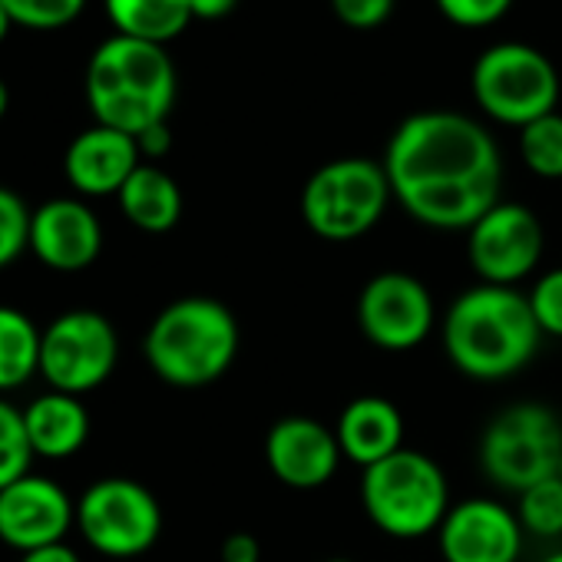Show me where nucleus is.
Here are the masks:
<instances>
[{"label": "nucleus", "mask_w": 562, "mask_h": 562, "mask_svg": "<svg viewBox=\"0 0 562 562\" xmlns=\"http://www.w3.org/2000/svg\"><path fill=\"white\" fill-rule=\"evenodd\" d=\"M384 172L404 212L437 232H467L503 189L496 139L476 120L450 110L407 116L384 153Z\"/></svg>", "instance_id": "nucleus-1"}, {"label": "nucleus", "mask_w": 562, "mask_h": 562, "mask_svg": "<svg viewBox=\"0 0 562 562\" xmlns=\"http://www.w3.org/2000/svg\"><path fill=\"white\" fill-rule=\"evenodd\" d=\"M450 364L483 384L519 374L539 351L542 331L519 289L473 285L447 308L440 325Z\"/></svg>", "instance_id": "nucleus-2"}, {"label": "nucleus", "mask_w": 562, "mask_h": 562, "mask_svg": "<svg viewBox=\"0 0 562 562\" xmlns=\"http://www.w3.org/2000/svg\"><path fill=\"white\" fill-rule=\"evenodd\" d=\"M83 90L100 126L136 139L143 130L169 120L176 103V67L166 47L116 34L93 50Z\"/></svg>", "instance_id": "nucleus-3"}, {"label": "nucleus", "mask_w": 562, "mask_h": 562, "mask_svg": "<svg viewBox=\"0 0 562 562\" xmlns=\"http://www.w3.org/2000/svg\"><path fill=\"white\" fill-rule=\"evenodd\" d=\"M241 331L235 315L205 295H186L166 305L143 341L146 364L172 387H209L235 364Z\"/></svg>", "instance_id": "nucleus-4"}, {"label": "nucleus", "mask_w": 562, "mask_h": 562, "mask_svg": "<svg viewBox=\"0 0 562 562\" xmlns=\"http://www.w3.org/2000/svg\"><path fill=\"white\" fill-rule=\"evenodd\" d=\"M361 506L391 539H420L437 532L450 513V486L437 460L401 447L361 476Z\"/></svg>", "instance_id": "nucleus-5"}, {"label": "nucleus", "mask_w": 562, "mask_h": 562, "mask_svg": "<svg viewBox=\"0 0 562 562\" xmlns=\"http://www.w3.org/2000/svg\"><path fill=\"white\" fill-rule=\"evenodd\" d=\"M394 199L384 162L348 156L312 172L302 189V218L325 241L368 235Z\"/></svg>", "instance_id": "nucleus-6"}, {"label": "nucleus", "mask_w": 562, "mask_h": 562, "mask_svg": "<svg viewBox=\"0 0 562 562\" xmlns=\"http://www.w3.org/2000/svg\"><path fill=\"white\" fill-rule=\"evenodd\" d=\"M562 420L539 401L503 407L480 437V467L506 493H522L559 473Z\"/></svg>", "instance_id": "nucleus-7"}, {"label": "nucleus", "mask_w": 562, "mask_h": 562, "mask_svg": "<svg viewBox=\"0 0 562 562\" xmlns=\"http://www.w3.org/2000/svg\"><path fill=\"white\" fill-rule=\"evenodd\" d=\"M470 90L490 120L522 130L539 116L555 113L559 74L536 47L506 41L476 57Z\"/></svg>", "instance_id": "nucleus-8"}, {"label": "nucleus", "mask_w": 562, "mask_h": 562, "mask_svg": "<svg viewBox=\"0 0 562 562\" xmlns=\"http://www.w3.org/2000/svg\"><path fill=\"white\" fill-rule=\"evenodd\" d=\"M77 529L97 552L110 559H133L156 546L162 532V509L139 480L103 476L77 499Z\"/></svg>", "instance_id": "nucleus-9"}, {"label": "nucleus", "mask_w": 562, "mask_h": 562, "mask_svg": "<svg viewBox=\"0 0 562 562\" xmlns=\"http://www.w3.org/2000/svg\"><path fill=\"white\" fill-rule=\"evenodd\" d=\"M120 361V338L106 315L77 308L64 312L44 328L41 341V374L50 391L90 394L110 381Z\"/></svg>", "instance_id": "nucleus-10"}, {"label": "nucleus", "mask_w": 562, "mask_h": 562, "mask_svg": "<svg viewBox=\"0 0 562 562\" xmlns=\"http://www.w3.org/2000/svg\"><path fill=\"white\" fill-rule=\"evenodd\" d=\"M546 235L532 209L522 202H496L467 228V261L483 285L516 289L542 258Z\"/></svg>", "instance_id": "nucleus-11"}, {"label": "nucleus", "mask_w": 562, "mask_h": 562, "mask_svg": "<svg viewBox=\"0 0 562 562\" xmlns=\"http://www.w3.org/2000/svg\"><path fill=\"white\" fill-rule=\"evenodd\" d=\"M437 325L434 295L420 278L407 271H381L361 289L358 328L361 335L391 355L420 348Z\"/></svg>", "instance_id": "nucleus-12"}, {"label": "nucleus", "mask_w": 562, "mask_h": 562, "mask_svg": "<svg viewBox=\"0 0 562 562\" xmlns=\"http://www.w3.org/2000/svg\"><path fill=\"white\" fill-rule=\"evenodd\" d=\"M522 526L499 499L470 496L450 506L437 529L443 562H519Z\"/></svg>", "instance_id": "nucleus-13"}, {"label": "nucleus", "mask_w": 562, "mask_h": 562, "mask_svg": "<svg viewBox=\"0 0 562 562\" xmlns=\"http://www.w3.org/2000/svg\"><path fill=\"white\" fill-rule=\"evenodd\" d=\"M70 526H77V503L60 483L27 473L0 490V542L11 549L31 552L64 542Z\"/></svg>", "instance_id": "nucleus-14"}, {"label": "nucleus", "mask_w": 562, "mask_h": 562, "mask_svg": "<svg viewBox=\"0 0 562 562\" xmlns=\"http://www.w3.org/2000/svg\"><path fill=\"white\" fill-rule=\"evenodd\" d=\"M341 457L335 430L315 417H281L265 437V463L289 490L325 486L338 473Z\"/></svg>", "instance_id": "nucleus-15"}, {"label": "nucleus", "mask_w": 562, "mask_h": 562, "mask_svg": "<svg viewBox=\"0 0 562 562\" xmlns=\"http://www.w3.org/2000/svg\"><path fill=\"white\" fill-rule=\"evenodd\" d=\"M31 251L54 271H83L103 251V225L87 202L50 199L31 212Z\"/></svg>", "instance_id": "nucleus-16"}, {"label": "nucleus", "mask_w": 562, "mask_h": 562, "mask_svg": "<svg viewBox=\"0 0 562 562\" xmlns=\"http://www.w3.org/2000/svg\"><path fill=\"white\" fill-rule=\"evenodd\" d=\"M139 166L143 156L136 139L100 123L83 130L64 156V172L80 195H120Z\"/></svg>", "instance_id": "nucleus-17"}, {"label": "nucleus", "mask_w": 562, "mask_h": 562, "mask_svg": "<svg viewBox=\"0 0 562 562\" xmlns=\"http://www.w3.org/2000/svg\"><path fill=\"white\" fill-rule=\"evenodd\" d=\"M335 437L341 443V453L361 470H368L404 447V414L394 401L364 394L341 411Z\"/></svg>", "instance_id": "nucleus-18"}, {"label": "nucleus", "mask_w": 562, "mask_h": 562, "mask_svg": "<svg viewBox=\"0 0 562 562\" xmlns=\"http://www.w3.org/2000/svg\"><path fill=\"white\" fill-rule=\"evenodd\" d=\"M24 427L34 457L67 460L83 450L90 437V414L74 394L47 391L24 407Z\"/></svg>", "instance_id": "nucleus-19"}, {"label": "nucleus", "mask_w": 562, "mask_h": 562, "mask_svg": "<svg viewBox=\"0 0 562 562\" xmlns=\"http://www.w3.org/2000/svg\"><path fill=\"white\" fill-rule=\"evenodd\" d=\"M116 199H120L123 215L149 235H162V232L176 228V222L182 218L179 182L153 162H143L126 179V186L120 189Z\"/></svg>", "instance_id": "nucleus-20"}, {"label": "nucleus", "mask_w": 562, "mask_h": 562, "mask_svg": "<svg viewBox=\"0 0 562 562\" xmlns=\"http://www.w3.org/2000/svg\"><path fill=\"white\" fill-rule=\"evenodd\" d=\"M103 8L120 37L159 47L176 41L192 21L189 0H103Z\"/></svg>", "instance_id": "nucleus-21"}, {"label": "nucleus", "mask_w": 562, "mask_h": 562, "mask_svg": "<svg viewBox=\"0 0 562 562\" xmlns=\"http://www.w3.org/2000/svg\"><path fill=\"white\" fill-rule=\"evenodd\" d=\"M41 341L44 331L24 312L0 305V394L41 374Z\"/></svg>", "instance_id": "nucleus-22"}, {"label": "nucleus", "mask_w": 562, "mask_h": 562, "mask_svg": "<svg viewBox=\"0 0 562 562\" xmlns=\"http://www.w3.org/2000/svg\"><path fill=\"white\" fill-rule=\"evenodd\" d=\"M516 519H519L522 532H529L536 539L562 536V480H559V473L516 496Z\"/></svg>", "instance_id": "nucleus-23"}, {"label": "nucleus", "mask_w": 562, "mask_h": 562, "mask_svg": "<svg viewBox=\"0 0 562 562\" xmlns=\"http://www.w3.org/2000/svg\"><path fill=\"white\" fill-rule=\"evenodd\" d=\"M519 159L539 179H562V113L539 116L519 130Z\"/></svg>", "instance_id": "nucleus-24"}, {"label": "nucleus", "mask_w": 562, "mask_h": 562, "mask_svg": "<svg viewBox=\"0 0 562 562\" xmlns=\"http://www.w3.org/2000/svg\"><path fill=\"white\" fill-rule=\"evenodd\" d=\"M31 440L24 427V411L0 401V490L31 473Z\"/></svg>", "instance_id": "nucleus-25"}, {"label": "nucleus", "mask_w": 562, "mask_h": 562, "mask_svg": "<svg viewBox=\"0 0 562 562\" xmlns=\"http://www.w3.org/2000/svg\"><path fill=\"white\" fill-rule=\"evenodd\" d=\"M0 4H4V11L11 14L18 27L64 31L83 14L87 0H0Z\"/></svg>", "instance_id": "nucleus-26"}, {"label": "nucleus", "mask_w": 562, "mask_h": 562, "mask_svg": "<svg viewBox=\"0 0 562 562\" xmlns=\"http://www.w3.org/2000/svg\"><path fill=\"white\" fill-rule=\"evenodd\" d=\"M31 248V209L18 192L0 186V268L14 265Z\"/></svg>", "instance_id": "nucleus-27"}, {"label": "nucleus", "mask_w": 562, "mask_h": 562, "mask_svg": "<svg viewBox=\"0 0 562 562\" xmlns=\"http://www.w3.org/2000/svg\"><path fill=\"white\" fill-rule=\"evenodd\" d=\"M526 299L539 331L549 338H562V268H549L546 274H539Z\"/></svg>", "instance_id": "nucleus-28"}, {"label": "nucleus", "mask_w": 562, "mask_h": 562, "mask_svg": "<svg viewBox=\"0 0 562 562\" xmlns=\"http://www.w3.org/2000/svg\"><path fill=\"white\" fill-rule=\"evenodd\" d=\"M513 0H437V11L453 24L467 31H480L506 18Z\"/></svg>", "instance_id": "nucleus-29"}, {"label": "nucleus", "mask_w": 562, "mask_h": 562, "mask_svg": "<svg viewBox=\"0 0 562 562\" xmlns=\"http://www.w3.org/2000/svg\"><path fill=\"white\" fill-rule=\"evenodd\" d=\"M331 11L345 27L374 31L391 18L394 0H331Z\"/></svg>", "instance_id": "nucleus-30"}, {"label": "nucleus", "mask_w": 562, "mask_h": 562, "mask_svg": "<svg viewBox=\"0 0 562 562\" xmlns=\"http://www.w3.org/2000/svg\"><path fill=\"white\" fill-rule=\"evenodd\" d=\"M222 562H261V542L251 532H232L222 542Z\"/></svg>", "instance_id": "nucleus-31"}, {"label": "nucleus", "mask_w": 562, "mask_h": 562, "mask_svg": "<svg viewBox=\"0 0 562 562\" xmlns=\"http://www.w3.org/2000/svg\"><path fill=\"white\" fill-rule=\"evenodd\" d=\"M136 146H139V156L146 159H162L172 146V133H169V123H156L149 130H143L136 136Z\"/></svg>", "instance_id": "nucleus-32"}, {"label": "nucleus", "mask_w": 562, "mask_h": 562, "mask_svg": "<svg viewBox=\"0 0 562 562\" xmlns=\"http://www.w3.org/2000/svg\"><path fill=\"white\" fill-rule=\"evenodd\" d=\"M238 8V0H189L192 21H222Z\"/></svg>", "instance_id": "nucleus-33"}, {"label": "nucleus", "mask_w": 562, "mask_h": 562, "mask_svg": "<svg viewBox=\"0 0 562 562\" xmlns=\"http://www.w3.org/2000/svg\"><path fill=\"white\" fill-rule=\"evenodd\" d=\"M21 562H80V555L67 542H50V546L21 552Z\"/></svg>", "instance_id": "nucleus-34"}, {"label": "nucleus", "mask_w": 562, "mask_h": 562, "mask_svg": "<svg viewBox=\"0 0 562 562\" xmlns=\"http://www.w3.org/2000/svg\"><path fill=\"white\" fill-rule=\"evenodd\" d=\"M11 27H14V21H11V14L4 11V4H0V44H4V37L11 34Z\"/></svg>", "instance_id": "nucleus-35"}, {"label": "nucleus", "mask_w": 562, "mask_h": 562, "mask_svg": "<svg viewBox=\"0 0 562 562\" xmlns=\"http://www.w3.org/2000/svg\"><path fill=\"white\" fill-rule=\"evenodd\" d=\"M8 103H11V93H8L4 80H0V120H4V113H8Z\"/></svg>", "instance_id": "nucleus-36"}, {"label": "nucleus", "mask_w": 562, "mask_h": 562, "mask_svg": "<svg viewBox=\"0 0 562 562\" xmlns=\"http://www.w3.org/2000/svg\"><path fill=\"white\" fill-rule=\"evenodd\" d=\"M542 562H562V549H555V552H549V555H546Z\"/></svg>", "instance_id": "nucleus-37"}, {"label": "nucleus", "mask_w": 562, "mask_h": 562, "mask_svg": "<svg viewBox=\"0 0 562 562\" xmlns=\"http://www.w3.org/2000/svg\"><path fill=\"white\" fill-rule=\"evenodd\" d=\"M328 562H355V559H348V555H335V559H328Z\"/></svg>", "instance_id": "nucleus-38"}, {"label": "nucleus", "mask_w": 562, "mask_h": 562, "mask_svg": "<svg viewBox=\"0 0 562 562\" xmlns=\"http://www.w3.org/2000/svg\"><path fill=\"white\" fill-rule=\"evenodd\" d=\"M559 480H562V457H559Z\"/></svg>", "instance_id": "nucleus-39"}]
</instances>
